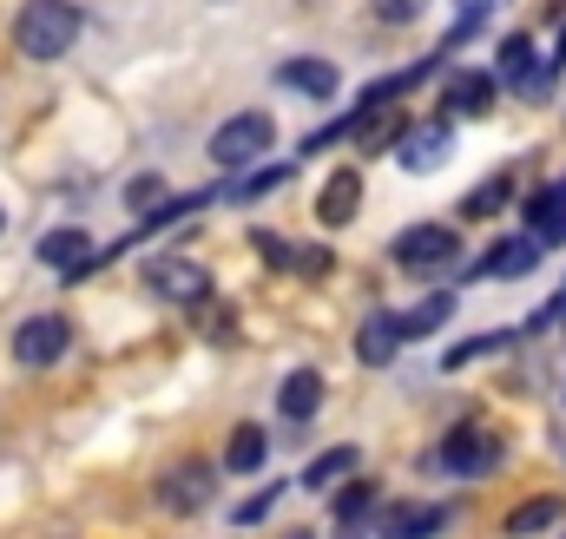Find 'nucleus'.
Returning <instances> with one entry per match:
<instances>
[{
	"instance_id": "nucleus-1",
	"label": "nucleus",
	"mask_w": 566,
	"mask_h": 539,
	"mask_svg": "<svg viewBox=\"0 0 566 539\" xmlns=\"http://www.w3.org/2000/svg\"><path fill=\"white\" fill-rule=\"evenodd\" d=\"M80 27H86V13L73 0H27L13 13V46L27 60H60V53H73Z\"/></svg>"
},
{
	"instance_id": "nucleus-2",
	"label": "nucleus",
	"mask_w": 566,
	"mask_h": 539,
	"mask_svg": "<svg viewBox=\"0 0 566 539\" xmlns=\"http://www.w3.org/2000/svg\"><path fill=\"white\" fill-rule=\"evenodd\" d=\"M428 474H494L501 467V434H488V427H454L434 454L422 461Z\"/></svg>"
},
{
	"instance_id": "nucleus-3",
	"label": "nucleus",
	"mask_w": 566,
	"mask_h": 539,
	"mask_svg": "<svg viewBox=\"0 0 566 539\" xmlns=\"http://www.w3.org/2000/svg\"><path fill=\"white\" fill-rule=\"evenodd\" d=\"M389 257L402 270H422V276H441V270L461 257V237L448 231V224H409L396 244H389Z\"/></svg>"
},
{
	"instance_id": "nucleus-4",
	"label": "nucleus",
	"mask_w": 566,
	"mask_h": 539,
	"mask_svg": "<svg viewBox=\"0 0 566 539\" xmlns=\"http://www.w3.org/2000/svg\"><path fill=\"white\" fill-rule=\"evenodd\" d=\"M271 138H277V126H271L264 113H238V119H224V126L211 133V158L238 171V165L264 158V151H271Z\"/></svg>"
},
{
	"instance_id": "nucleus-5",
	"label": "nucleus",
	"mask_w": 566,
	"mask_h": 539,
	"mask_svg": "<svg viewBox=\"0 0 566 539\" xmlns=\"http://www.w3.org/2000/svg\"><path fill=\"white\" fill-rule=\"evenodd\" d=\"M66 342H73V323L66 316H27L13 329V362L20 369H53L66 356Z\"/></svg>"
},
{
	"instance_id": "nucleus-6",
	"label": "nucleus",
	"mask_w": 566,
	"mask_h": 539,
	"mask_svg": "<svg viewBox=\"0 0 566 539\" xmlns=\"http://www.w3.org/2000/svg\"><path fill=\"white\" fill-rule=\"evenodd\" d=\"M218 494V474L205 461H178L171 474H158V507L165 514H205Z\"/></svg>"
},
{
	"instance_id": "nucleus-7",
	"label": "nucleus",
	"mask_w": 566,
	"mask_h": 539,
	"mask_svg": "<svg viewBox=\"0 0 566 539\" xmlns=\"http://www.w3.org/2000/svg\"><path fill=\"white\" fill-rule=\"evenodd\" d=\"M396 158H402V171H441V165L454 158V126L434 113L428 126H416V133L402 138V151H396Z\"/></svg>"
},
{
	"instance_id": "nucleus-8",
	"label": "nucleus",
	"mask_w": 566,
	"mask_h": 539,
	"mask_svg": "<svg viewBox=\"0 0 566 539\" xmlns=\"http://www.w3.org/2000/svg\"><path fill=\"white\" fill-rule=\"evenodd\" d=\"M521 218H527V237H534V244L560 251L566 244V178L560 184H547V191H534V198L521 204Z\"/></svg>"
},
{
	"instance_id": "nucleus-9",
	"label": "nucleus",
	"mask_w": 566,
	"mask_h": 539,
	"mask_svg": "<svg viewBox=\"0 0 566 539\" xmlns=\"http://www.w3.org/2000/svg\"><path fill=\"white\" fill-rule=\"evenodd\" d=\"M494 93H501V80L494 73H454L448 86H441V119H474V113H488L494 106Z\"/></svg>"
},
{
	"instance_id": "nucleus-10",
	"label": "nucleus",
	"mask_w": 566,
	"mask_h": 539,
	"mask_svg": "<svg viewBox=\"0 0 566 539\" xmlns=\"http://www.w3.org/2000/svg\"><path fill=\"white\" fill-rule=\"evenodd\" d=\"M145 283H151L158 296H171V303H205V296H211V276H205L198 264H185V257L145 264Z\"/></svg>"
},
{
	"instance_id": "nucleus-11",
	"label": "nucleus",
	"mask_w": 566,
	"mask_h": 539,
	"mask_svg": "<svg viewBox=\"0 0 566 539\" xmlns=\"http://www.w3.org/2000/svg\"><path fill=\"white\" fill-rule=\"evenodd\" d=\"M356 211H363V171H336V178L316 191V224H323V231H343Z\"/></svg>"
},
{
	"instance_id": "nucleus-12",
	"label": "nucleus",
	"mask_w": 566,
	"mask_h": 539,
	"mask_svg": "<svg viewBox=\"0 0 566 539\" xmlns=\"http://www.w3.org/2000/svg\"><path fill=\"white\" fill-rule=\"evenodd\" d=\"M402 342H409V336H402V316H396V309H376V316H363V329H356V356H363L369 369L396 362Z\"/></svg>"
},
{
	"instance_id": "nucleus-13",
	"label": "nucleus",
	"mask_w": 566,
	"mask_h": 539,
	"mask_svg": "<svg viewBox=\"0 0 566 539\" xmlns=\"http://www.w3.org/2000/svg\"><path fill=\"white\" fill-rule=\"evenodd\" d=\"M277 86H290V93H303V99H336L343 93V73L329 66V60H283L277 66Z\"/></svg>"
},
{
	"instance_id": "nucleus-14",
	"label": "nucleus",
	"mask_w": 566,
	"mask_h": 539,
	"mask_svg": "<svg viewBox=\"0 0 566 539\" xmlns=\"http://www.w3.org/2000/svg\"><path fill=\"white\" fill-rule=\"evenodd\" d=\"M441 507H428V500H409V507H382V520H376V533L382 539H428L441 533Z\"/></svg>"
},
{
	"instance_id": "nucleus-15",
	"label": "nucleus",
	"mask_w": 566,
	"mask_h": 539,
	"mask_svg": "<svg viewBox=\"0 0 566 539\" xmlns=\"http://www.w3.org/2000/svg\"><path fill=\"white\" fill-rule=\"evenodd\" d=\"M40 264L66 270V283H73L80 270H93V237L86 231H46L40 237Z\"/></svg>"
},
{
	"instance_id": "nucleus-16",
	"label": "nucleus",
	"mask_w": 566,
	"mask_h": 539,
	"mask_svg": "<svg viewBox=\"0 0 566 539\" xmlns=\"http://www.w3.org/2000/svg\"><path fill=\"white\" fill-rule=\"evenodd\" d=\"M409 133H416V126H409L396 106H389V113H382V106H376V113H356V145H363V151H402Z\"/></svg>"
},
{
	"instance_id": "nucleus-17",
	"label": "nucleus",
	"mask_w": 566,
	"mask_h": 539,
	"mask_svg": "<svg viewBox=\"0 0 566 539\" xmlns=\"http://www.w3.org/2000/svg\"><path fill=\"white\" fill-rule=\"evenodd\" d=\"M316 408H323V376L316 369H290L277 389V414L283 421H310Z\"/></svg>"
},
{
	"instance_id": "nucleus-18",
	"label": "nucleus",
	"mask_w": 566,
	"mask_h": 539,
	"mask_svg": "<svg viewBox=\"0 0 566 539\" xmlns=\"http://www.w3.org/2000/svg\"><path fill=\"white\" fill-rule=\"evenodd\" d=\"M534 264H541V244H534V237H507V244H494L468 276H527Z\"/></svg>"
},
{
	"instance_id": "nucleus-19",
	"label": "nucleus",
	"mask_w": 566,
	"mask_h": 539,
	"mask_svg": "<svg viewBox=\"0 0 566 539\" xmlns=\"http://www.w3.org/2000/svg\"><path fill=\"white\" fill-rule=\"evenodd\" d=\"M534 73H541V66H534V40H527V33H507V40H501V53H494V80L521 93Z\"/></svg>"
},
{
	"instance_id": "nucleus-20",
	"label": "nucleus",
	"mask_w": 566,
	"mask_h": 539,
	"mask_svg": "<svg viewBox=\"0 0 566 539\" xmlns=\"http://www.w3.org/2000/svg\"><path fill=\"white\" fill-rule=\"evenodd\" d=\"M264 454H271V434H264L258 421L231 427V447H224V467H231V474H258V467H264Z\"/></svg>"
},
{
	"instance_id": "nucleus-21",
	"label": "nucleus",
	"mask_w": 566,
	"mask_h": 539,
	"mask_svg": "<svg viewBox=\"0 0 566 539\" xmlns=\"http://www.w3.org/2000/svg\"><path fill=\"white\" fill-rule=\"evenodd\" d=\"M448 316H454V296H448V289H434L428 303H416V309L402 316V336H409V342H416V336H434Z\"/></svg>"
},
{
	"instance_id": "nucleus-22",
	"label": "nucleus",
	"mask_w": 566,
	"mask_h": 539,
	"mask_svg": "<svg viewBox=\"0 0 566 539\" xmlns=\"http://www.w3.org/2000/svg\"><path fill=\"white\" fill-rule=\"evenodd\" d=\"M560 514H566L560 494H541V500H527V507H514V514H507V533H541V527H554Z\"/></svg>"
},
{
	"instance_id": "nucleus-23",
	"label": "nucleus",
	"mask_w": 566,
	"mask_h": 539,
	"mask_svg": "<svg viewBox=\"0 0 566 539\" xmlns=\"http://www.w3.org/2000/svg\"><path fill=\"white\" fill-rule=\"evenodd\" d=\"M356 474V447H329L303 467V487H329V480H349Z\"/></svg>"
},
{
	"instance_id": "nucleus-24",
	"label": "nucleus",
	"mask_w": 566,
	"mask_h": 539,
	"mask_svg": "<svg viewBox=\"0 0 566 539\" xmlns=\"http://www.w3.org/2000/svg\"><path fill=\"white\" fill-rule=\"evenodd\" d=\"M290 178H296L290 165H264V171H251L244 184H231V204H251V198H264V191H283Z\"/></svg>"
},
{
	"instance_id": "nucleus-25",
	"label": "nucleus",
	"mask_w": 566,
	"mask_h": 539,
	"mask_svg": "<svg viewBox=\"0 0 566 539\" xmlns=\"http://www.w3.org/2000/svg\"><path fill=\"white\" fill-rule=\"evenodd\" d=\"M507 198H514V184H507V178H488L481 191H468V198H461V218H488V211H501Z\"/></svg>"
},
{
	"instance_id": "nucleus-26",
	"label": "nucleus",
	"mask_w": 566,
	"mask_h": 539,
	"mask_svg": "<svg viewBox=\"0 0 566 539\" xmlns=\"http://www.w3.org/2000/svg\"><path fill=\"white\" fill-rule=\"evenodd\" d=\"M126 204H133V211H145V218H158V211L171 204V198H165V178H151V171H145V178H133V184H126Z\"/></svg>"
},
{
	"instance_id": "nucleus-27",
	"label": "nucleus",
	"mask_w": 566,
	"mask_h": 539,
	"mask_svg": "<svg viewBox=\"0 0 566 539\" xmlns=\"http://www.w3.org/2000/svg\"><path fill=\"white\" fill-rule=\"evenodd\" d=\"M514 336L507 329H494V336H474V342H461V349H448V369H468V362H481V356H501Z\"/></svg>"
},
{
	"instance_id": "nucleus-28",
	"label": "nucleus",
	"mask_w": 566,
	"mask_h": 539,
	"mask_svg": "<svg viewBox=\"0 0 566 539\" xmlns=\"http://www.w3.org/2000/svg\"><path fill=\"white\" fill-rule=\"evenodd\" d=\"M376 507V487L369 480H343V494H336V520H363Z\"/></svg>"
},
{
	"instance_id": "nucleus-29",
	"label": "nucleus",
	"mask_w": 566,
	"mask_h": 539,
	"mask_svg": "<svg viewBox=\"0 0 566 539\" xmlns=\"http://www.w3.org/2000/svg\"><path fill=\"white\" fill-rule=\"evenodd\" d=\"M376 7V20H389V27H409V20H422L428 0H369Z\"/></svg>"
},
{
	"instance_id": "nucleus-30",
	"label": "nucleus",
	"mask_w": 566,
	"mask_h": 539,
	"mask_svg": "<svg viewBox=\"0 0 566 539\" xmlns=\"http://www.w3.org/2000/svg\"><path fill=\"white\" fill-rule=\"evenodd\" d=\"M277 494H283V487H264V494H251V500L238 507V520H244V527H251V520H264V514L277 507Z\"/></svg>"
},
{
	"instance_id": "nucleus-31",
	"label": "nucleus",
	"mask_w": 566,
	"mask_h": 539,
	"mask_svg": "<svg viewBox=\"0 0 566 539\" xmlns=\"http://www.w3.org/2000/svg\"><path fill=\"white\" fill-rule=\"evenodd\" d=\"M454 7H461V20H468V27H474V20H488V13H501V7H507V0H454Z\"/></svg>"
},
{
	"instance_id": "nucleus-32",
	"label": "nucleus",
	"mask_w": 566,
	"mask_h": 539,
	"mask_svg": "<svg viewBox=\"0 0 566 539\" xmlns=\"http://www.w3.org/2000/svg\"><path fill=\"white\" fill-rule=\"evenodd\" d=\"M329 270V251H296V276H323Z\"/></svg>"
},
{
	"instance_id": "nucleus-33",
	"label": "nucleus",
	"mask_w": 566,
	"mask_h": 539,
	"mask_svg": "<svg viewBox=\"0 0 566 539\" xmlns=\"http://www.w3.org/2000/svg\"><path fill=\"white\" fill-rule=\"evenodd\" d=\"M283 539H310V533H303V527H290V533H283Z\"/></svg>"
},
{
	"instance_id": "nucleus-34",
	"label": "nucleus",
	"mask_w": 566,
	"mask_h": 539,
	"mask_svg": "<svg viewBox=\"0 0 566 539\" xmlns=\"http://www.w3.org/2000/svg\"><path fill=\"white\" fill-rule=\"evenodd\" d=\"M336 539H356V533H349V527H343V533H336Z\"/></svg>"
}]
</instances>
